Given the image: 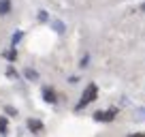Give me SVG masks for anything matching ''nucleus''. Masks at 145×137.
<instances>
[{
    "label": "nucleus",
    "instance_id": "1",
    "mask_svg": "<svg viewBox=\"0 0 145 137\" xmlns=\"http://www.w3.org/2000/svg\"><path fill=\"white\" fill-rule=\"evenodd\" d=\"M96 96H98V86H96V84H88L86 90L81 92V99H79V103L75 105V109H77V111L86 109L90 103H94V101H96Z\"/></svg>",
    "mask_w": 145,
    "mask_h": 137
},
{
    "label": "nucleus",
    "instance_id": "2",
    "mask_svg": "<svg viewBox=\"0 0 145 137\" xmlns=\"http://www.w3.org/2000/svg\"><path fill=\"white\" fill-rule=\"evenodd\" d=\"M115 116H118V109H115V107H111V109L94 111V120H96V122H113Z\"/></svg>",
    "mask_w": 145,
    "mask_h": 137
},
{
    "label": "nucleus",
    "instance_id": "3",
    "mask_svg": "<svg viewBox=\"0 0 145 137\" xmlns=\"http://www.w3.org/2000/svg\"><path fill=\"white\" fill-rule=\"evenodd\" d=\"M43 99H45V103H49V105L58 103V94H56V90H54V88H49V86L43 88Z\"/></svg>",
    "mask_w": 145,
    "mask_h": 137
},
{
    "label": "nucleus",
    "instance_id": "4",
    "mask_svg": "<svg viewBox=\"0 0 145 137\" xmlns=\"http://www.w3.org/2000/svg\"><path fill=\"white\" fill-rule=\"evenodd\" d=\"M28 128H30V133H43L45 124H43L41 120H36V118H30L28 120Z\"/></svg>",
    "mask_w": 145,
    "mask_h": 137
},
{
    "label": "nucleus",
    "instance_id": "5",
    "mask_svg": "<svg viewBox=\"0 0 145 137\" xmlns=\"http://www.w3.org/2000/svg\"><path fill=\"white\" fill-rule=\"evenodd\" d=\"M11 11H13V2H11V0H0V15L7 17Z\"/></svg>",
    "mask_w": 145,
    "mask_h": 137
},
{
    "label": "nucleus",
    "instance_id": "6",
    "mask_svg": "<svg viewBox=\"0 0 145 137\" xmlns=\"http://www.w3.org/2000/svg\"><path fill=\"white\" fill-rule=\"evenodd\" d=\"M51 28H54L58 34H64V32H66V26H64L62 19H54V22H51Z\"/></svg>",
    "mask_w": 145,
    "mask_h": 137
},
{
    "label": "nucleus",
    "instance_id": "7",
    "mask_svg": "<svg viewBox=\"0 0 145 137\" xmlns=\"http://www.w3.org/2000/svg\"><path fill=\"white\" fill-rule=\"evenodd\" d=\"M2 56H5L9 62H13V60H17V49H15L13 45H11V49H7V51H2Z\"/></svg>",
    "mask_w": 145,
    "mask_h": 137
},
{
    "label": "nucleus",
    "instance_id": "8",
    "mask_svg": "<svg viewBox=\"0 0 145 137\" xmlns=\"http://www.w3.org/2000/svg\"><path fill=\"white\" fill-rule=\"evenodd\" d=\"M24 77L30 79V82H36V79H39V73H36L34 68H24Z\"/></svg>",
    "mask_w": 145,
    "mask_h": 137
},
{
    "label": "nucleus",
    "instance_id": "9",
    "mask_svg": "<svg viewBox=\"0 0 145 137\" xmlns=\"http://www.w3.org/2000/svg\"><path fill=\"white\" fill-rule=\"evenodd\" d=\"M0 135H9V120L5 116L0 118Z\"/></svg>",
    "mask_w": 145,
    "mask_h": 137
},
{
    "label": "nucleus",
    "instance_id": "10",
    "mask_svg": "<svg viewBox=\"0 0 145 137\" xmlns=\"http://www.w3.org/2000/svg\"><path fill=\"white\" fill-rule=\"evenodd\" d=\"M22 39H24V30H17V32L13 34V37H11V45H13V47H17V43L22 41Z\"/></svg>",
    "mask_w": 145,
    "mask_h": 137
},
{
    "label": "nucleus",
    "instance_id": "11",
    "mask_svg": "<svg viewBox=\"0 0 145 137\" xmlns=\"http://www.w3.org/2000/svg\"><path fill=\"white\" fill-rule=\"evenodd\" d=\"M36 19H39V22H41V24H47V22H49V13H47V11H39V13H36Z\"/></svg>",
    "mask_w": 145,
    "mask_h": 137
},
{
    "label": "nucleus",
    "instance_id": "12",
    "mask_svg": "<svg viewBox=\"0 0 145 137\" xmlns=\"http://www.w3.org/2000/svg\"><path fill=\"white\" fill-rule=\"evenodd\" d=\"M90 58H92V56L86 51V54L81 56V60H79V67H81V68H88V67H90Z\"/></svg>",
    "mask_w": 145,
    "mask_h": 137
},
{
    "label": "nucleus",
    "instance_id": "13",
    "mask_svg": "<svg viewBox=\"0 0 145 137\" xmlns=\"http://www.w3.org/2000/svg\"><path fill=\"white\" fill-rule=\"evenodd\" d=\"M5 114H9V116H17V109H15V107H11V105H7V107H5Z\"/></svg>",
    "mask_w": 145,
    "mask_h": 137
},
{
    "label": "nucleus",
    "instance_id": "14",
    "mask_svg": "<svg viewBox=\"0 0 145 137\" xmlns=\"http://www.w3.org/2000/svg\"><path fill=\"white\" fill-rule=\"evenodd\" d=\"M7 75H9V77H15V79H17V71H15L13 67H9V68H7Z\"/></svg>",
    "mask_w": 145,
    "mask_h": 137
},
{
    "label": "nucleus",
    "instance_id": "15",
    "mask_svg": "<svg viewBox=\"0 0 145 137\" xmlns=\"http://www.w3.org/2000/svg\"><path fill=\"white\" fill-rule=\"evenodd\" d=\"M137 118H139V120H145V107L137 109Z\"/></svg>",
    "mask_w": 145,
    "mask_h": 137
},
{
    "label": "nucleus",
    "instance_id": "16",
    "mask_svg": "<svg viewBox=\"0 0 145 137\" xmlns=\"http://www.w3.org/2000/svg\"><path fill=\"white\" fill-rule=\"evenodd\" d=\"M77 82H79V77H77V75H71V77H68V84H71V86H75Z\"/></svg>",
    "mask_w": 145,
    "mask_h": 137
},
{
    "label": "nucleus",
    "instance_id": "17",
    "mask_svg": "<svg viewBox=\"0 0 145 137\" xmlns=\"http://www.w3.org/2000/svg\"><path fill=\"white\" fill-rule=\"evenodd\" d=\"M128 137H145L143 133H132V135H128Z\"/></svg>",
    "mask_w": 145,
    "mask_h": 137
},
{
    "label": "nucleus",
    "instance_id": "18",
    "mask_svg": "<svg viewBox=\"0 0 145 137\" xmlns=\"http://www.w3.org/2000/svg\"><path fill=\"white\" fill-rule=\"evenodd\" d=\"M141 13H145V2H143V5H141Z\"/></svg>",
    "mask_w": 145,
    "mask_h": 137
}]
</instances>
